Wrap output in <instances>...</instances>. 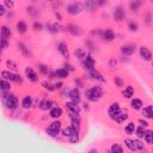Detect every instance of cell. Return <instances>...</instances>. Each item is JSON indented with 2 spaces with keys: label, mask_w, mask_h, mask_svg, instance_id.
Wrapping results in <instances>:
<instances>
[{
  "label": "cell",
  "mask_w": 153,
  "mask_h": 153,
  "mask_svg": "<svg viewBox=\"0 0 153 153\" xmlns=\"http://www.w3.org/2000/svg\"><path fill=\"white\" fill-rule=\"evenodd\" d=\"M102 94H103V91H102V88L99 86H93V87H91V88H88L86 91V98L88 100H91V102L99 100Z\"/></svg>",
  "instance_id": "obj_1"
},
{
  "label": "cell",
  "mask_w": 153,
  "mask_h": 153,
  "mask_svg": "<svg viewBox=\"0 0 153 153\" xmlns=\"http://www.w3.org/2000/svg\"><path fill=\"white\" fill-rule=\"evenodd\" d=\"M126 146L130 149V151H141L143 149V143H141L137 140H131V139H126L124 140Z\"/></svg>",
  "instance_id": "obj_2"
},
{
  "label": "cell",
  "mask_w": 153,
  "mask_h": 153,
  "mask_svg": "<svg viewBox=\"0 0 153 153\" xmlns=\"http://www.w3.org/2000/svg\"><path fill=\"white\" fill-rule=\"evenodd\" d=\"M5 105L10 110H14L18 106V99L14 94H8L5 97Z\"/></svg>",
  "instance_id": "obj_3"
},
{
  "label": "cell",
  "mask_w": 153,
  "mask_h": 153,
  "mask_svg": "<svg viewBox=\"0 0 153 153\" xmlns=\"http://www.w3.org/2000/svg\"><path fill=\"white\" fill-rule=\"evenodd\" d=\"M61 130V122L59 121H55L53 122L51 124H49V127L47 128V133L50 135V136H56Z\"/></svg>",
  "instance_id": "obj_4"
},
{
  "label": "cell",
  "mask_w": 153,
  "mask_h": 153,
  "mask_svg": "<svg viewBox=\"0 0 153 153\" xmlns=\"http://www.w3.org/2000/svg\"><path fill=\"white\" fill-rule=\"evenodd\" d=\"M1 76L5 80H10V81H16V82H22V78L18 74H14L10 71H2L1 72Z\"/></svg>",
  "instance_id": "obj_5"
},
{
  "label": "cell",
  "mask_w": 153,
  "mask_h": 153,
  "mask_svg": "<svg viewBox=\"0 0 153 153\" xmlns=\"http://www.w3.org/2000/svg\"><path fill=\"white\" fill-rule=\"evenodd\" d=\"M81 10H82V5L80 2H72V4L67 5V12L69 14H72V16L78 14Z\"/></svg>",
  "instance_id": "obj_6"
},
{
  "label": "cell",
  "mask_w": 153,
  "mask_h": 153,
  "mask_svg": "<svg viewBox=\"0 0 153 153\" xmlns=\"http://www.w3.org/2000/svg\"><path fill=\"white\" fill-rule=\"evenodd\" d=\"M108 112H109L110 117L115 120V117H116V116H117V115L121 112V108H120L118 103H112V104L109 106V110H108Z\"/></svg>",
  "instance_id": "obj_7"
},
{
  "label": "cell",
  "mask_w": 153,
  "mask_h": 153,
  "mask_svg": "<svg viewBox=\"0 0 153 153\" xmlns=\"http://www.w3.org/2000/svg\"><path fill=\"white\" fill-rule=\"evenodd\" d=\"M121 51H122V54L129 56V55L134 54V51H135V44H133V43H127V44L122 45Z\"/></svg>",
  "instance_id": "obj_8"
},
{
  "label": "cell",
  "mask_w": 153,
  "mask_h": 153,
  "mask_svg": "<svg viewBox=\"0 0 153 153\" xmlns=\"http://www.w3.org/2000/svg\"><path fill=\"white\" fill-rule=\"evenodd\" d=\"M68 69L67 68H60L57 71H55L54 73H51V78H60V79H63V78H67L68 76Z\"/></svg>",
  "instance_id": "obj_9"
},
{
  "label": "cell",
  "mask_w": 153,
  "mask_h": 153,
  "mask_svg": "<svg viewBox=\"0 0 153 153\" xmlns=\"http://www.w3.org/2000/svg\"><path fill=\"white\" fill-rule=\"evenodd\" d=\"M25 74H26V78H27L29 80L33 81V82L38 80V75H37V73H36L32 68H30V67H27V68L25 69Z\"/></svg>",
  "instance_id": "obj_10"
},
{
  "label": "cell",
  "mask_w": 153,
  "mask_h": 153,
  "mask_svg": "<svg viewBox=\"0 0 153 153\" xmlns=\"http://www.w3.org/2000/svg\"><path fill=\"white\" fill-rule=\"evenodd\" d=\"M124 16H126L124 10H123L121 6H118V7H116V8H115V11H114V18H115L117 22L122 20V19L124 18Z\"/></svg>",
  "instance_id": "obj_11"
},
{
  "label": "cell",
  "mask_w": 153,
  "mask_h": 153,
  "mask_svg": "<svg viewBox=\"0 0 153 153\" xmlns=\"http://www.w3.org/2000/svg\"><path fill=\"white\" fill-rule=\"evenodd\" d=\"M57 49H59V51L62 54V56H63V57H66V59H67V57L69 56L67 43H65V42H60V43L57 44Z\"/></svg>",
  "instance_id": "obj_12"
},
{
  "label": "cell",
  "mask_w": 153,
  "mask_h": 153,
  "mask_svg": "<svg viewBox=\"0 0 153 153\" xmlns=\"http://www.w3.org/2000/svg\"><path fill=\"white\" fill-rule=\"evenodd\" d=\"M140 55H141V57H142L143 60H146V61H151V60H152V54H151V51L148 50V48H146V47H141V48H140Z\"/></svg>",
  "instance_id": "obj_13"
},
{
  "label": "cell",
  "mask_w": 153,
  "mask_h": 153,
  "mask_svg": "<svg viewBox=\"0 0 153 153\" xmlns=\"http://www.w3.org/2000/svg\"><path fill=\"white\" fill-rule=\"evenodd\" d=\"M84 61V66H85V68H87V69H93V67H94V60H93V57L92 56H90V55H86V57L82 60Z\"/></svg>",
  "instance_id": "obj_14"
},
{
  "label": "cell",
  "mask_w": 153,
  "mask_h": 153,
  "mask_svg": "<svg viewBox=\"0 0 153 153\" xmlns=\"http://www.w3.org/2000/svg\"><path fill=\"white\" fill-rule=\"evenodd\" d=\"M66 108L68 114H79V106L76 105V103H73V102L66 103Z\"/></svg>",
  "instance_id": "obj_15"
},
{
  "label": "cell",
  "mask_w": 153,
  "mask_h": 153,
  "mask_svg": "<svg viewBox=\"0 0 153 153\" xmlns=\"http://www.w3.org/2000/svg\"><path fill=\"white\" fill-rule=\"evenodd\" d=\"M102 37L105 39V41H112L115 38V33L111 29H105L103 32H102Z\"/></svg>",
  "instance_id": "obj_16"
},
{
  "label": "cell",
  "mask_w": 153,
  "mask_h": 153,
  "mask_svg": "<svg viewBox=\"0 0 153 153\" xmlns=\"http://www.w3.org/2000/svg\"><path fill=\"white\" fill-rule=\"evenodd\" d=\"M69 97H71V99H72L73 103H76L78 104L80 102V93H79V91L76 88L69 91Z\"/></svg>",
  "instance_id": "obj_17"
},
{
  "label": "cell",
  "mask_w": 153,
  "mask_h": 153,
  "mask_svg": "<svg viewBox=\"0 0 153 153\" xmlns=\"http://www.w3.org/2000/svg\"><path fill=\"white\" fill-rule=\"evenodd\" d=\"M26 30H27V25H26V23L23 22V20H19V22L17 23V31H18L19 33H25Z\"/></svg>",
  "instance_id": "obj_18"
},
{
  "label": "cell",
  "mask_w": 153,
  "mask_h": 153,
  "mask_svg": "<svg viewBox=\"0 0 153 153\" xmlns=\"http://www.w3.org/2000/svg\"><path fill=\"white\" fill-rule=\"evenodd\" d=\"M10 36H11V30H10V27H7L6 25L1 26V31H0V37H2V38H6V39H8V38H10Z\"/></svg>",
  "instance_id": "obj_19"
},
{
  "label": "cell",
  "mask_w": 153,
  "mask_h": 153,
  "mask_svg": "<svg viewBox=\"0 0 153 153\" xmlns=\"http://www.w3.org/2000/svg\"><path fill=\"white\" fill-rule=\"evenodd\" d=\"M61 115H62V109L59 108V106H54V108L50 110V116H51L53 118H59Z\"/></svg>",
  "instance_id": "obj_20"
},
{
  "label": "cell",
  "mask_w": 153,
  "mask_h": 153,
  "mask_svg": "<svg viewBox=\"0 0 153 153\" xmlns=\"http://www.w3.org/2000/svg\"><path fill=\"white\" fill-rule=\"evenodd\" d=\"M85 8L88 12H94V10L97 8V2L96 1H92V0H88V1L85 2Z\"/></svg>",
  "instance_id": "obj_21"
},
{
  "label": "cell",
  "mask_w": 153,
  "mask_h": 153,
  "mask_svg": "<svg viewBox=\"0 0 153 153\" xmlns=\"http://www.w3.org/2000/svg\"><path fill=\"white\" fill-rule=\"evenodd\" d=\"M68 31H69L72 35H74V36H76V35L79 36V35L81 33L79 26H76L75 24H71V25H68Z\"/></svg>",
  "instance_id": "obj_22"
},
{
  "label": "cell",
  "mask_w": 153,
  "mask_h": 153,
  "mask_svg": "<svg viewBox=\"0 0 153 153\" xmlns=\"http://www.w3.org/2000/svg\"><path fill=\"white\" fill-rule=\"evenodd\" d=\"M142 115H143L145 117H147V118H152V117H153V108H152L151 105L143 108V110H142Z\"/></svg>",
  "instance_id": "obj_23"
},
{
  "label": "cell",
  "mask_w": 153,
  "mask_h": 153,
  "mask_svg": "<svg viewBox=\"0 0 153 153\" xmlns=\"http://www.w3.org/2000/svg\"><path fill=\"white\" fill-rule=\"evenodd\" d=\"M143 139H145L146 143L152 145V142H153V133H152L151 130H146V133H145V135H143Z\"/></svg>",
  "instance_id": "obj_24"
},
{
  "label": "cell",
  "mask_w": 153,
  "mask_h": 153,
  "mask_svg": "<svg viewBox=\"0 0 153 153\" xmlns=\"http://www.w3.org/2000/svg\"><path fill=\"white\" fill-rule=\"evenodd\" d=\"M18 47H19V49H20V51L25 55V56H27V57H31V53L29 51V48L25 45V44H23V43H19L18 44Z\"/></svg>",
  "instance_id": "obj_25"
},
{
  "label": "cell",
  "mask_w": 153,
  "mask_h": 153,
  "mask_svg": "<svg viewBox=\"0 0 153 153\" xmlns=\"http://www.w3.org/2000/svg\"><path fill=\"white\" fill-rule=\"evenodd\" d=\"M133 94H134V88H133V86H127V87L123 90V96H124L126 98H130Z\"/></svg>",
  "instance_id": "obj_26"
},
{
  "label": "cell",
  "mask_w": 153,
  "mask_h": 153,
  "mask_svg": "<svg viewBox=\"0 0 153 153\" xmlns=\"http://www.w3.org/2000/svg\"><path fill=\"white\" fill-rule=\"evenodd\" d=\"M141 106H142V100H141V99L134 98V99L131 100V108H133V109L137 110V109H141Z\"/></svg>",
  "instance_id": "obj_27"
},
{
  "label": "cell",
  "mask_w": 153,
  "mask_h": 153,
  "mask_svg": "<svg viewBox=\"0 0 153 153\" xmlns=\"http://www.w3.org/2000/svg\"><path fill=\"white\" fill-rule=\"evenodd\" d=\"M127 118H128V114H126V112H120V114L115 117V121H116L117 123H122V122H124Z\"/></svg>",
  "instance_id": "obj_28"
},
{
  "label": "cell",
  "mask_w": 153,
  "mask_h": 153,
  "mask_svg": "<svg viewBox=\"0 0 153 153\" xmlns=\"http://www.w3.org/2000/svg\"><path fill=\"white\" fill-rule=\"evenodd\" d=\"M63 136H67V137H71L73 134H75V133H79V131H76L75 129H73L71 126L68 127V128H66V129H63Z\"/></svg>",
  "instance_id": "obj_29"
},
{
  "label": "cell",
  "mask_w": 153,
  "mask_h": 153,
  "mask_svg": "<svg viewBox=\"0 0 153 153\" xmlns=\"http://www.w3.org/2000/svg\"><path fill=\"white\" fill-rule=\"evenodd\" d=\"M22 104H23V106H24V108H26V109H27V108H30V106L32 105V98H31L30 96L24 97V98H23V103H22Z\"/></svg>",
  "instance_id": "obj_30"
},
{
  "label": "cell",
  "mask_w": 153,
  "mask_h": 153,
  "mask_svg": "<svg viewBox=\"0 0 153 153\" xmlns=\"http://www.w3.org/2000/svg\"><path fill=\"white\" fill-rule=\"evenodd\" d=\"M10 88H11L10 82H8L7 80H2V79H0V90H2V91H7V90H10Z\"/></svg>",
  "instance_id": "obj_31"
},
{
  "label": "cell",
  "mask_w": 153,
  "mask_h": 153,
  "mask_svg": "<svg viewBox=\"0 0 153 153\" xmlns=\"http://www.w3.org/2000/svg\"><path fill=\"white\" fill-rule=\"evenodd\" d=\"M135 129H136V128H135V124H134L133 122H129V123L126 126V128H124V130H126L127 134H133Z\"/></svg>",
  "instance_id": "obj_32"
},
{
  "label": "cell",
  "mask_w": 153,
  "mask_h": 153,
  "mask_svg": "<svg viewBox=\"0 0 153 153\" xmlns=\"http://www.w3.org/2000/svg\"><path fill=\"white\" fill-rule=\"evenodd\" d=\"M91 75H92V78H93V79H96V80H99V81H104V78L102 76V74H100L99 72L94 71V69H92V71H91Z\"/></svg>",
  "instance_id": "obj_33"
},
{
  "label": "cell",
  "mask_w": 153,
  "mask_h": 153,
  "mask_svg": "<svg viewBox=\"0 0 153 153\" xmlns=\"http://www.w3.org/2000/svg\"><path fill=\"white\" fill-rule=\"evenodd\" d=\"M129 6H130V10L134 12H136L139 8H140V6H141V2L140 1H131L130 4H129Z\"/></svg>",
  "instance_id": "obj_34"
},
{
  "label": "cell",
  "mask_w": 153,
  "mask_h": 153,
  "mask_svg": "<svg viewBox=\"0 0 153 153\" xmlns=\"http://www.w3.org/2000/svg\"><path fill=\"white\" fill-rule=\"evenodd\" d=\"M47 27H48L51 32H57V31H60V25L56 24V23H54V24H47Z\"/></svg>",
  "instance_id": "obj_35"
},
{
  "label": "cell",
  "mask_w": 153,
  "mask_h": 153,
  "mask_svg": "<svg viewBox=\"0 0 153 153\" xmlns=\"http://www.w3.org/2000/svg\"><path fill=\"white\" fill-rule=\"evenodd\" d=\"M75 56H76L79 60L82 61V60L86 57V53H85L82 49H76V50H75Z\"/></svg>",
  "instance_id": "obj_36"
},
{
  "label": "cell",
  "mask_w": 153,
  "mask_h": 153,
  "mask_svg": "<svg viewBox=\"0 0 153 153\" xmlns=\"http://www.w3.org/2000/svg\"><path fill=\"white\" fill-rule=\"evenodd\" d=\"M111 153H123V149H122V147L120 145L114 143L111 146Z\"/></svg>",
  "instance_id": "obj_37"
},
{
  "label": "cell",
  "mask_w": 153,
  "mask_h": 153,
  "mask_svg": "<svg viewBox=\"0 0 153 153\" xmlns=\"http://www.w3.org/2000/svg\"><path fill=\"white\" fill-rule=\"evenodd\" d=\"M50 105H51V102L50 100H48V99H44V100H42V103H41V109L42 110H47V109H49L50 108Z\"/></svg>",
  "instance_id": "obj_38"
},
{
  "label": "cell",
  "mask_w": 153,
  "mask_h": 153,
  "mask_svg": "<svg viewBox=\"0 0 153 153\" xmlns=\"http://www.w3.org/2000/svg\"><path fill=\"white\" fill-rule=\"evenodd\" d=\"M136 130V135H137V137H143V135H145V133H146V130L143 129V127L141 126V127H139L137 129H135Z\"/></svg>",
  "instance_id": "obj_39"
},
{
  "label": "cell",
  "mask_w": 153,
  "mask_h": 153,
  "mask_svg": "<svg viewBox=\"0 0 153 153\" xmlns=\"http://www.w3.org/2000/svg\"><path fill=\"white\" fill-rule=\"evenodd\" d=\"M128 27H129L130 31H136L137 30V23L136 22H130L129 25H128Z\"/></svg>",
  "instance_id": "obj_40"
},
{
  "label": "cell",
  "mask_w": 153,
  "mask_h": 153,
  "mask_svg": "<svg viewBox=\"0 0 153 153\" xmlns=\"http://www.w3.org/2000/svg\"><path fill=\"white\" fill-rule=\"evenodd\" d=\"M33 27H35L36 31H39V30L43 29V25H42V23H39V22H35V23H33Z\"/></svg>",
  "instance_id": "obj_41"
},
{
  "label": "cell",
  "mask_w": 153,
  "mask_h": 153,
  "mask_svg": "<svg viewBox=\"0 0 153 153\" xmlns=\"http://www.w3.org/2000/svg\"><path fill=\"white\" fill-rule=\"evenodd\" d=\"M39 71L42 74H48V67L45 65H39Z\"/></svg>",
  "instance_id": "obj_42"
},
{
  "label": "cell",
  "mask_w": 153,
  "mask_h": 153,
  "mask_svg": "<svg viewBox=\"0 0 153 153\" xmlns=\"http://www.w3.org/2000/svg\"><path fill=\"white\" fill-rule=\"evenodd\" d=\"M78 135H79L78 133H75V134H73V135H72V136L69 137V140H71V142H74V143H75V142H78V140H79V136H78Z\"/></svg>",
  "instance_id": "obj_43"
},
{
  "label": "cell",
  "mask_w": 153,
  "mask_h": 153,
  "mask_svg": "<svg viewBox=\"0 0 153 153\" xmlns=\"http://www.w3.org/2000/svg\"><path fill=\"white\" fill-rule=\"evenodd\" d=\"M114 81H115V82L117 84V86H120V87L123 85V81H122V79H121L120 76H115V78H114Z\"/></svg>",
  "instance_id": "obj_44"
},
{
  "label": "cell",
  "mask_w": 153,
  "mask_h": 153,
  "mask_svg": "<svg viewBox=\"0 0 153 153\" xmlns=\"http://www.w3.org/2000/svg\"><path fill=\"white\" fill-rule=\"evenodd\" d=\"M4 6H5V7H8V8H12V7L14 6V2H13V1H5V2H4Z\"/></svg>",
  "instance_id": "obj_45"
},
{
  "label": "cell",
  "mask_w": 153,
  "mask_h": 153,
  "mask_svg": "<svg viewBox=\"0 0 153 153\" xmlns=\"http://www.w3.org/2000/svg\"><path fill=\"white\" fill-rule=\"evenodd\" d=\"M5 12H6V7L2 4H0V17H2L5 14Z\"/></svg>",
  "instance_id": "obj_46"
},
{
  "label": "cell",
  "mask_w": 153,
  "mask_h": 153,
  "mask_svg": "<svg viewBox=\"0 0 153 153\" xmlns=\"http://www.w3.org/2000/svg\"><path fill=\"white\" fill-rule=\"evenodd\" d=\"M43 86H44L45 88H48V90H50V91H53V90H54V87H53V85H51V84H49V82H43Z\"/></svg>",
  "instance_id": "obj_47"
},
{
  "label": "cell",
  "mask_w": 153,
  "mask_h": 153,
  "mask_svg": "<svg viewBox=\"0 0 153 153\" xmlns=\"http://www.w3.org/2000/svg\"><path fill=\"white\" fill-rule=\"evenodd\" d=\"M88 153H98V152H97V149L92 148V149H90V151H88Z\"/></svg>",
  "instance_id": "obj_48"
},
{
  "label": "cell",
  "mask_w": 153,
  "mask_h": 153,
  "mask_svg": "<svg viewBox=\"0 0 153 153\" xmlns=\"http://www.w3.org/2000/svg\"><path fill=\"white\" fill-rule=\"evenodd\" d=\"M0 61H1V57H0Z\"/></svg>",
  "instance_id": "obj_49"
}]
</instances>
